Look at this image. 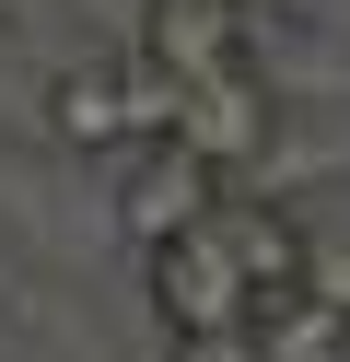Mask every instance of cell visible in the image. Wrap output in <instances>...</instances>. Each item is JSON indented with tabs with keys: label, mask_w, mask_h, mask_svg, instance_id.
<instances>
[{
	"label": "cell",
	"mask_w": 350,
	"mask_h": 362,
	"mask_svg": "<svg viewBox=\"0 0 350 362\" xmlns=\"http://www.w3.org/2000/svg\"><path fill=\"white\" fill-rule=\"evenodd\" d=\"M47 129H59L70 152H129V141H140V82H129V59L59 71V82H47Z\"/></svg>",
	"instance_id": "4"
},
{
	"label": "cell",
	"mask_w": 350,
	"mask_h": 362,
	"mask_svg": "<svg viewBox=\"0 0 350 362\" xmlns=\"http://www.w3.org/2000/svg\"><path fill=\"white\" fill-rule=\"evenodd\" d=\"M175 362H269V339H257V315H245V327H187Z\"/></svg>",
	"instance_id": "7"
},
{
	"label": "cell",
	"mask_w": 350,
	"mask_h": 362,
	"mask_svg": "<svg viewBox=\"0 0 350 362\" xmlns=\"http://www.w3.org/2000/svg\"><path fill=\"white\" fill-rule=\"evenodd\" d=\"M187 152H210L222 175H257L269 164V141H280V105H269V82L233 59V71H210V82H187V129H175Z\"/></svg>",
	"instance_id": "3"
},
{
	"label": "cell",
	"mask_w": 350,
	"mask_h": 362,
	"mask_svg": "<svg viewBox=\"0 0 350 362\" xmlns=\"http://www.w3.org/2000/svg\"><path fill=\"white\" fill-rule=\"evenodd\" d=\"M245 12H257V0H152V12H140V47H152L163 71L210 82V71L245 59Z\"/></svg>",
	"instance_id": "5"
},
{
	"label": "cell",
	"mask_w": 350,
	"mask_h": 362,
	"mask_svg": "<svg viewBox=\"0 0 350 362\" xmlns=\"http://www.w3.org/2000/svg\"><path fill=\"white\" fill-rule=\"evenodd\" d=\"M257 339H269V362H350V304L327 281L257 292Z\"/></svg>",
	"instance_id": "6"
},
{
	"label": "cell",
	"mask_w": 350,
	"mask_h": 362,
	"mask_svg": "<svg viewBox=\"0 0 350 362\" xmlns=\"http://www.w3.org/2000/svg\"><path fill=\"white\" fill-rule=\"evenodd\" d=\"M222 187H233V175L210 164V152H187V141H129V164H117V222H129V245H163V234H187Z\"/></svg>",
	"instance_id": "2"
},
{
	"label": "cell",
	"mask_w": 350,
	"mask_h": 362,
	"mask_svg": "<svg viewBox=\"0 0 350 362\" xmlns=\"http://www.w3.org/2000/svg\"><path fill=\"white\" fill-rule=\"evenodd\" d=\"M140 292H152V315L163 327H245L257 315V269H245V245H233V222H222V199H210L187 234H163V245H140Z\"/></svg>",
	"instance_id": "1"
}]
</instances>
